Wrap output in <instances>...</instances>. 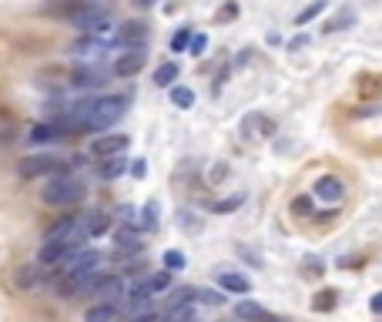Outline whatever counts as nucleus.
Masks as SVG:
<instances>
[{"label": "nucleus", "mask_w": 382, "mask_h": 322, "mask_svg": "<svg viewBox=\"0 0 382 322\" xmlns=\"http://www.w3.org/2000/svg\"><path fill=\"white\" fill-rule=\"evenodd\" d=\"M144 285H148V292H151V296H161V292H168V289H171V272H154V275H148V279H144Z\"/></svg>", "instance_id": "nucleus-24"}, {"label": "nucleus", "mask_w": 382, "mask_h": 322, "mask_svg": "<svg viewBox=\"0 0 382 322\" xmlns=\"http://www.w3.org/2000/svg\"><path fill=\"white\" fill-rule=\"evenodd\" d=\"M144 38H148V24H144V21H125V24H121V30L115 34V40L121 44V47L144 44Z\"/></svg>", "instance_id": "nucleus-15"}, {"label": "nucleus", "mask_w": 382, "mask_h": 322, "mask_svg": "<svg viewBox=\"0 0 382 322\" xmlns=\"http://www.w3.org/2000/svg\"><path fill=\"white\" fill-rule=\"evenodd\" d=\"M191 34H195V27H181L178 34L171 38V51H175V54L185 51V47H188V40H191Z\"/></svg>", "instance_id": "nucleus-32"}, {"label": "nucleus", "mask_w": 382, "mask_h": 322, "mask_svg": "<svg viewBox=\"0 0 382 322\" xmlns=\"http://www.w3.org/2000/svg\"><path fill=\"white\" fill-rule=\"evenodd\" d=\"M127 171V158L125 155H115V158H104V168H101V178H121Z\"/></svg>", "instance_id": "nucleus-23"}, {"label": "nucleus", "mask_w": 382, "mask_h": 322, "mask_svg": "<svg viewBox=\"0 0 382 322\" xmlns=\"http://www.w3.org/2000/svg\"><path fill=\"white\" fill-rule=\"evenodd\" d=\"M61 134H64L61 121H44V125H34V128H30L27 142L30 144H47V142H54V138H61Z\"/></svg>", "instance_id": "nucleus-17"}, {"label": "nucleus", "mask_w": 382, "mask_h": 322, "mask_svg": "<svg viewBox=\"0 0 382 322\" xmlns=\"http://www.w3.org/2000/svg\"><path fill=\"white\" fill-rule=\"evenodd\" d=\"M144 61H148V51H144V44H134V47H125V54H117L115 57V71L117 78H134V74H141V67H144Z\"/></svg>", "instance_id": "nucleus-8"}, {"label": "nucleus", "mask_w": 382, "mask_h": 322, "mask_svg": "<svg viewBox=\"0 0 382 322\" xmlns=\"http://www.w3.org/2000/svg\"><path fill=\"white\" fill-rule=\"evenodd\" d=\"M111 219H117V222H125V225H127V222H134V208H131V205H117V212L111 215Z\"/></svg>", "instance_id": "nucleus-37"}, {"label": "nucleus", "mask_w": 382, "mask_h": 322, "mask_svg": "<svg viewBox=\"0 0 382 322\" xmlns=\"http://www.w3.org/2000/svg\"><path fill=\"white\" fill-rule=\"evenodd\" d=\"M131 4H134V7H141V11H148V7H154L158 0H131Z\"/></svg>", "instance_id": "nucleus-41"}, {"label": "nucleus", "mask_w": 382, "mask_h": 322, "mask_svg": "<svg viewBox=\"0 0 382 322\" xmlns=\"http://www.w3.org/2000/svg\"><path fill=\"white\" fill-rule=\"evenodd\" d=\"M67 24L81 30V34H101V38H115L111 30V13L104 11L101 4H91V0H77L74 11L64 17Z\"/></svg>", "instance_id": "nucleus-1"}, {"label": "nucleus", "mask_w": 382, "mask_h": 322, "mask_svg": "<svg viewBox=\"0 0 382 322\" xmlns=\"http://www.w3.org/2000/svg\"><path fill=\"white\" fill-rule=\"evenodd\" d=\"M81 292H88V296L101 299V302H117V299L125 296V279L121 275H88L84 279V289Z\"/></svg>", "instance_id": "nucleus-3"}, {"label": "nucleus", "mask_w": 382, "mask_h": 322, "mask_svg": "<svg viewBox=\"0 0 382 322\" xmlns=\"http://www.w3.org/2000/svg\"><path fill=\"white\" fill-rule=\"evenodd\" d=\"M115 47H121L115 38H101V34H84L81 40H74L71 54H74V57H81V61H98V57H104V54H111Z\"/></svg>", "instance_id": "nucleus-5"}, {"label": "nucleus", "mask_w": 382, "mask_h": 322, "mask_svg": "<svg viewBox=\"0 0 382 322\" xmlns=\"http://www.w3.org/2000/svg\"><path fill=\"white\" fill-rule=\"evenodd\" d=\"M292 212L295 215H312V198H302V195L292 198Z\"/></svg>", "instance_id": "nucleus-35"}, {"label": "nucleus", "mask_w": 382, "mask_h": 322, "mask_svg": "<svg viewBox=\"0 0 382 322\" xmlns=\"http://www.w3.org/2000/svg\"><path fill=\"white\" fill-rule=\"evenodd\" d=\"M171 104H175V108H181V111L195 108V91L181 88V84H171Z\"/></svg>", "instance_id": "nucleus-25"}, {"label": "nucleus", "mask_w": 382, "mask_h": 322, "mask_svg": "<svg viewBox=\"0 0 382 322\" xmlns=\"http://www.w3.org/2000/svg\"><path fill=\"white\" fill-rule=\"evenodd\" d=\"M141 238H144L141 229L127 222L125 229H117V232H115V252H117V255H121V252H141V245H144Z\"/></svg>", "instance_id": "nucleus-13"}, {"label": "nucleus", "mask_w": 382, "mask_h": 322, "mask_svg": "<svg viewBox=\"0 0 382 322\" xmlns=\"http://www.w3.org/2000/svg\"><path fill=\"white\" fill-rule=\"evenodd\" d=\"M322 11H325V0H316V4H308L306 11L295 13V27H306L308 21H316V17H318Z\"/></svg>", "instance_id": "nucleus-27"}, {"label": "nucleus", "mask_w": 382, "mask_h": 322, "mask_svg": "<svg viewBox=\"0 0 382 322\" xmlns=\"http://www.w3.org/2000/svg\"><path fill=\"white\" fill-rule=\"evenodd\" d=\"M242 202H245V195H235V198H225V202H215V205H208L212 212H235V208H242Z\"/></svg>", "instance_id": "nucleus-33"}, {"label": "nucleus", "mask_w": 382, "mask_h": 322, "mask_svg": "<svg viewBox=\"0 0 382 322\" xmlns=\"http://www.w3.org/2000/svg\"><path fill=\"white\" fill-rule=\"evenodd\" d=\"M161 262H165L168 272H178V269H185V252H178V248H168Z\"/></svg>", "instance_id": "nucleus-31"}, {"label": "nucleus", "mask_w": 382, "mask_h": 322, "mask_svg": "<svg viewBox=\"0 0 382 322\" xmlns=\"http://www.w3.org/2000/svg\"><path fill=\"white\" fill-rule=\"evenodd\" d=\"M349 24H356V13H352V11H339V17H332L322 30H325V34H335V30H345Z\"/></svg>", "instance_id": "nucleus-28"}, {"label": "nucleus", "mask_w": 382, "mask_h": 322, "mask_svg": "<svg viewBox=\"0 0 382 322\" xmlns=\"http://www.w3.org/2000/svg\"><path fill=\"white\" fill-rule=\"evenodd\" d=\"M235 316L242 322H285V316H272V312H265L258 302H252V299L238 302V306H235Z\"/></svg>", "instance_id": "nucleus-14"}, {"label": "nucleus", "mask_w": 382, "mask_h": 322, "mask_svg": "<svg viewBox=\"0 0 382 322\" xmlns=\"http://www.w3.org/2000/svg\"><path fill=\"white\" fill-rule=\"evenodd\" d=\"M242 131H245V138H248V134H252V138H268V134L275 131V125H272L265 115H248L242 121Z\"/></svg>", "instance_id": "nucleus-18"}, {"label": "nucleus", "mask_w": 382, "mask_h": 322, "mask_svg": "<svg viewBox=\"0 0 382 322\" xmlns=\"http://www.w3.org/2000/svg\"><path fill=\"white\" fill-rule=\"evenodd\" d=\"M195 299H198V292H195V289H175V292H171V299H168V312L178 309V306H188V302H195Z\"/></svg>", "instance_id": "nucleus-29"}, {"label": "nucleus", "mask_w": 382, "mask_h": 322, "mask_svg": "<svg viewBox=\"0 0 382 322\" xmlns=\"http://www.w3.org/2000/svg\"><path fill=\"white\" fill-rule=\"evenodd\" d=\"M77 248H81V238H71V242H44L37 252V265H44V269H61V265L71 262V255H74Z\"/></svg>", "instance_id": "nucleus-4"}, {"label": "nucleus", "mask_w": 382, "mask_h": 322, "mask_svg": "<svg viewBox=\"0 0 382 322\" xmlns=\"http://www.w3.org/2000/svg\"><path fill=\"white\" fill-rule=\"evenodd\" d=\"M84 198V185L74 178V175H67V171H57L51 175V181L40 188V202L51 208H64V205H74Z\"/></svg>", "instance_id": "nucleus-2"}, {"label": "nucleus", "mask_w": 382, "mask_h": 322, "mask_svg": "<svg viewBox=\"0 0 382 322\" xmlns=\"http://www.w3.org/2000/svg\"><path fill=\"white\" fill-rule=\"evenodd\" d=\"M158 225V202H148L144 205V229H154Z\"/></svg>", "instance_id": "nucleus-36"}, {"label": "nucleus", "mask_w": 382, "mask_h": 322, "mask_svg": "<svg viewBox=\"0 0 382 322\" xmlns=\"http://www.w3.org/2000/svg\"><path fill=\"white\" fill-rule=\"evenodd\" d=\"M108 225H111V215H108V212L77 215V235H81V238H98V235L108 232Z\"/></svg>", "instance_id": "nucleus-12"}, {"label": "nucleus", "mask_w": 382, "mask_h": 322, "mask_svg": "<svg viewBox=\"0 0 382 322\" xmlns=\"http://www.w3.org/2000/svg\"><path fill=\"white\" fill-rule=\"evenodd\" d=\"M175 81H178V64L175 61H165V64L154 67V84L158 88H171Z\"/></svg>", "instance_id": "nucleus-21"}, {"label": "nucleus", "mask_w": 382, "mask_h": 322, "mask_svg": "<svg viewBox=\"0 0 382 322\" xmlns=\"http://www.w3.org/2000/svg\"><path fill=\"white\" fill-rule=\"evenodd\" d=\"M369 309H372V312H379V309H382V296H372V302H369Z\"/></svg>", "instance_id": "nucleus-42"}, {"label": "nucleus", "mask_w": 382, "mask_h": 322, "mask_svg": "<svg viewBox=\"0 0 382 322\" xmlns=\"http://www.w3.org/2000/svg\"><path fill=\"white\" fill-rule=\"evenodd\" d=\"M127 322H158V312H154V309H141V312H134Z\"/></svg>", "instance_id": "nucleus-38"}, {"label": "nucleus", "mask_w": 382, "mask_h": 322, "mask_svg": "<svg viewBox=\"0 0 382 322\" xmlns=\"http://www.w3.org/2000/svg\"><path fill=\"white\" fill-rule=\"evenodd\" d=\"M71 238H81L77 235V215H61L57 222H51L44 229V242H71ZM84 242V238H81Z\"/></svg>", "instance_id": "nucleus-11"}, {"label": "nucleus", "mask_w": 382, "mask_h": 322, "mask_svg": "<svg viewBox=\"0 0 382 322\" xmlns=\"http://www.w3.org/2000/svg\"><path fill=\"white\" fill-rule=\"evenodd\" d=\"M74 4H77V0H47L40 11L47 13V17H67V13L74 11Z\"/></svg>", "instance_id": "nucleus-26"}, {"label": "nucleus", "mask_w": 382, "mask_h": 322, "mask_svg": "<svg viewBox=\"0 0 382 322\" xmlns=\"http://www.w3.org/2000/svg\"><path fill=\"white\" fill-rule=\"evenodd\" d=\"M218 285L225 289V292H235V296H245V292H252V282L238 275V272H218Z\"/></svg>", "instance_id": "nucleus-19"}, {"label": "nucleus", "mask_w": 382, "mask_h": 322, "mask_svg": "<svg viewBox=\"0 0 382 322\" xmlns=\"http://www.w3.org/2000/svg\"><path fill=\"white\" fill-rule=\"evenodd\" d=\"M108 74H111V71L101 64H94V61H91V64H77L74 71H71V84H74V88H101L104 81H108Z\"/></svg>", "instance_id": "nucleus-10"}, {"label": "nucleus", "mask_w": 382, "mask_h": 322, "mask_svg": "<svg viewBox=\"0 0 382 322\" xmlns=\"http://www.w3.org/2000/svg\"><path fill=\"white\" fill-rule=\"evenodd\" d=\"M127 302V306H131V309H138V306H148V302H151V292H148V285L144 282H138L134 285V289H125V296H121Z\"/></svg>", "instance_id": "nucleus-22"}, {"label": "nucleus", "mask_w": 382, "mask_h": 322, "mask_svg": "<svg viewBox=\"0 0 382 322\" xmlns=\"http://www.w3.org/2000/svg\"><path fill=\"white\" fill-rule=\"evenodd\" d=\"M117 319H121V309L115 302H98V306H91L84 312V322H117Z\"/></svg>", "instance_id": "nucleus-20"}, {"label": "nucleus", "mask_w": 382, "mask_h": 322, "mask_svg": "<svg viewBox=\"0 0 382 322\" xmlns=\"http://www.w3.org/2000/svg\"><path fill=\"white\" fill-rule=\"evenodd\" d=\"M131 175H134V178H144V175H148V165H144V158H138V161L131 165Z\"/></svg>", "instance_id": "nucleus-39"}, {"label": "nucleus", "mask_w": 382, "mask_h": 322, "mask_svg": "<svg viewBox=\"0 0 382 322\" xmlns=\"http://www.w3.org/2000/svg\"><path fill=\"white\" fill-rule=\"evenodd\" d=\"M17 171H21V178H44V175L64 171V165H61V158H54V155H27L21 158Z\"/></svg>", "instance_id": "nucleus-6"}, {"label": "nucleus", "mask_w": 382, "mask_h": 322, "mask_svg": "<svg viewBox=\"0 0 382 322\" xmlns=\"http://www.w3.org/2000/svg\"><path fill=\"white\" fill-rule=\"evenodd\" d=\"M91 158H115V155H125L127 151V134H98L94 142L88 144Z\"/></svg>", "instance_id": "nucleus-9"}, {"label": "nucleus", "mask_w": 382, "mask_h": 322, "mask_svg": "<svg viewBox=\"0 0 382 322\" xmlns=\"http://www.w3.org/2000/svg\"><path fill=\"white\" fill-rule=\"evenodd\" d=\"M44 265H37V262H27V265H17L11 275V285L17 289V292H37V289H44Z\"/></svg>", "instance_id": "nucleus-7"}, {"label": "nucleus", "mask_w": 382, "mask_h": 322, "mask_svg": "<svg viewBox=\"0 0 382 322\" xmlns=\"http://www.w3.org/2000/svg\"><path fill=\"white\" fill-rule=\"evenodd\" d=\"M335 302H339V292H335V289H325V292H318V299H312V309L316 312L335 309Z\"/></svg>", "instance_id": "nucleus-30"}, {"label": "nucleus", "mask_w": 382, "mask_h": 322, "mask_svg": "<svg viewBox=\"0 0 382 322\" xmlns=\"http://www.w3.org/2000/svg\"><path fill=\"white\" fill-rule=\"evenodd\" d=\"M204 47H208V38H204V34H191V40H188V51L195 54V57H202V54H204Z\"/></svg>", "instance_id": "nucleus-34"}, {"label": "nucleus", "mask_w": 382, "mask_h": 322, "mask_svg": "<svg viewBox=\"0 0 382 322\" xmlns=\"http://www.w3.org/2000/svg\"><path fill=\"white\" fill-rule=\"evenodd\" d=\"M198 296H202L204 302H212V306H218V302H225V296H218V292H198Z\"/></svg>", "instance_id": "nucleus-40"}, {"label": "nucleus", "mask_w": 382, "mask_h": 322, "mask_svg": "<svg viewBox=\"0 0 382 322\" xmlns=\"http://www.w3.org/2000/svg\"><path fill=\"white\" fill-rule=\"evenodd\" d=\"M316 198H322V202H339L345 195V181L339 178V175H322V178L316 181Z\"/></svg>", "instance_id": "nucleus-16"}]
</instances>
